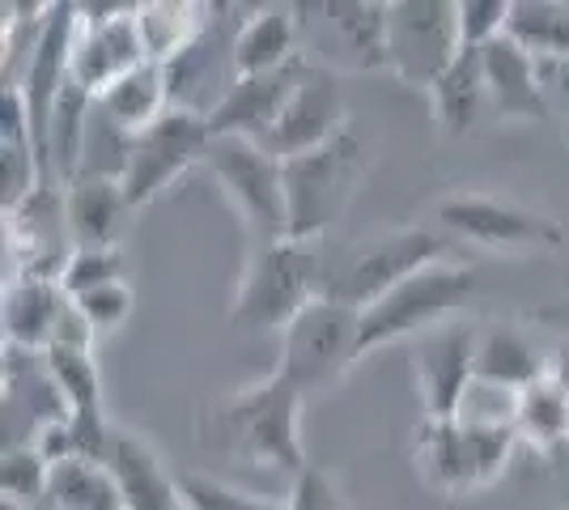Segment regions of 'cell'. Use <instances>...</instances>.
<instances>
[{
    "label": "cell",
    "instance_id": "6da1fadb",
    "mask_svg": "<svg viewBox=\"0 0 569 510\" xmlns=\"http://www.w3.org/2000/svg\"><path fill=\"white\" fill-rule=\"evenodd\" d=\"M302 404L307 396L281 370H272L260 383L209 400L196 413V442L226 460L281 468L289 477H302L310 468L307 447H302Z\"/></svg>",
    "mask_w": 569,
    "mask_h": 510
},
{
    "label": "cell",
    "instance_id": "7a4b0ae2",
    "mask_svg": "<svg viewBox=\"0 0 569 510\" xmlns=\"http://www.w3.org/2000/svg\"><path fill=\"white\" fill-rule=\"evenodd\" d=\"M323 239H251L230 323L238 332H284L315 298H323Z\"/></svg>",
    "mask_w": 569,
    "mask_h": 510
},
{
    "label": "cell",
    "instance_id": "3957f363",
    "mask_svg": "<svg viewBox=\"0 0 569 510\" xmlns=\"http://www.w3.org/2000/svg\"><path fill=\"white\" fill-rule=\"evenodd\" d=\"M451 260V243L426 226H396L382 234H366L353 243H328L323 260V298L345 302L353 311L375 307L382 293L403 286L421 268Z\"/></svg>",
    "mask_w": 569,
    "mask_h": 510
},
{
    "label": "cell",
    "instance_id": "277c9868",
    "mask_svg": "<svg viewBox=\"0 0 569 510\" xmlns=\"http://www.w3.org/2000/svg\"><path fill=\"white\" fill-rule=\"evenodd\" d=\"M370 174V146L357 128L336 141L298 153L284 162V200H289V239H323L349 213Z\"/></svg>",
    "mask_w": 569,
    "mask_h": 510
},
{
    "label": "cell",
    "instance_id": "5b68a950",
    "mask_svg": "<svg viewBox=\"0 0 569 510\" xmlns=\"http://www.w3.org/2000/svg\"><path fill=\"white\" fill-rule=\"evenodd\" d=\"M480 272L459 260H438L408 277L403 286L382 293L375 307L361 311V349L375 353L403 337H426L433 328L451 323L476 293Z\"/></svg>",
    "mask_w": 569,
    "mask_h": 510
},
{
    "label": "cell",
    "instance_id": "8992f818",
    "mask_svg": "<svg viewBox=\"0 0 569 510\" xmlns=\"http://www.w3.org/2000/svg\"><path fill=\"white\" fill-rule=\"evenodd\" d=\"M361 358H366L361 311L332 302V298H315L281 332V366L277 370L310 400V396L340 388Z\"/></svg>",
    "mask_w": 569,
    "mask_h": 510
},
{
    "label": "cell",
    "instance_id": "52a82bcc",
    "mask_svg": "<svg viewBox=\"0 0 569 510\" xmlns=\"http://www.w3.org/2000/svg\"><path fill=\"white\" fill-rule=\"evenodd\" d=\"M302 60L323 73L387 69V4L370 0H319L298 4Z\"/></svg>",
    "mask_w": 569,
    "mask_h": 510
},
{
    "label": "cell",
    "instance_id": "ba28073f",
    "mask_svg": "<svg viewBox=\"0 0 569 510\" xmlns=\"http://www.w3.org/2000/svg\"><path fill=\"white\" fill-rule=\"evenodd\" d=\"M204 167L221 183L226 200L247 221L251 239H289V200H284V162L260 141L213 137L204 149Z\"/></svg>",
    "mask_w": 569,
    "mask_h": 510
},
{
    "label": "cell",
    "instance_id": "9c48e42d",
    "mask_svg": "<svg viewBox=\"0 0 569 510\" xmlns=\"http://www.w3.org/2000/svg\"><path fill=\"white\" fill-rule=\"evenodd\" d=\"M463 51L459 0H391L387 4V69L408 86H433Z\"/></svg>",
    "mask_w": 569,
    "mask_h": 510
},
{
    "label": "cell",
    "instance_id": "30bf717a",
    "mask_svg": "<svg viewBox=\"0 0 569 510\" xmlns=\"http://www.w3.org/2000/svg\"><path fill=\"white\" fill-rule=\"evenodd\" d=\"M209 141H213V132H209L204 116L170 107L162 120L149 123L141 137H132L128 167H123V179H119L128 204L141 209L149 200H158L179 174H188L196 162H204Z\"/></svg>",
    "mask_w": 569,
    "mask_h": 510
},
{
    "label": "cell",
    "instance_id": "8fae6325",
    "mask_svg": "<svg viewBox=\"0 0 569 510\" xmlns=\"http://www.w3.org/2000/svg\"><path fill=\"white\" fill-rule=\"evenodd\" d=\"M433 218L442 230L485 251H552L566 239L552 218L493 192H455L433 204Z\"/></svg>",
    "mask_w": 569,
    "mask_h": 510
},
{
    "label": "cell",
    "instance_id": "7c38bea8",
    "mask_svg": "<svg viewBox=\"0 0 569 510\" xmlns=\"http://www.w3.org/2000/svg\"><path fill=\"white\" fill-rule=\"evenodd\" d=\"M81 34L72 51V81L90 94H102L119 77L149 64L137 30V4H77Z\"/></svg>",
    "mask_w": 569,
    "mask_h": 510
},
{
    "label": "cell",
    "instance_id": "4fadbf2b",
    "mask_svg": "<svg viewBox=\"0 0 569 510\" xmlns=\"http://www.w3.org/2000/svg\"><path fill=\"white\" fill-rule=\"evenodd\" d=\"M476 344L480 332L463 319H451L442 328H433L412 344V379L421 391V409L426 421H447L459 417L468 391L476 383Z\"/></svg>",
    "mask_w": 569,
    "mask_h": 510
},
{
    "label": "cell",
    "instance_id": "5bb4252c",
    "mask_svg": "<svg viewBox=\"0 0 569 510\" xmlns=\"http://www.w3.org/2000/svg\"><path fill=\"white\" fill-rule=\"evenodd\" d=\"M345 128H353V123H349V102L340 94L336 77L307 64V77H302L298 94L289 98L281 123L272 128V137L263 141V149H268L272 158L289 162V158H298V153H310V149L336 141Z\"/></svg>",
    "mask_w": 569,
    "mask_h": 510
},
{
    "label": "cell",
    "instance_id": "9a60e30c",
    "mask_svg": "<svg viewBox=\"0 0 569 510\" xmlns=\"http://www.w3.org/2000/svg\"><path fill=\"white\" fill-rule=\"evenodd\" d=\"M307 77V60H293L277 73L260 77H238L230 86V94L221 98L209 116V132L213 137H247V141H268L272 128L281 123L289 98L298 94Z\"/></svg>",
    "mask_w": 569,
    "mask_h": 510
},
{
    "label": "cell",
    "instance_id": "2e32d148",
    "mask_svg": "<svg viewBox=\"0 0 569 510\" xmlns=\"http://www.w3.org/2000/svg\"><path fill=\"white\" fill-rule=\"evenodd\" d=\"M485 56V86H489V111L493 120H552V102L540 81V60L527 56L515 39H493Z\"/></svg>",
    "mask_w": 569,
    "mask_h": 510
},
{
    "label": "cell",
    "instance_id": "e0dca14e",
    "mask_svg": "<svg viewBox=\"0 0 569 510\" xmlns=\"http://www.w3.org/2000/svg\"><path fill=\"white\" fill-rule=\"evenodd\" d=\"M107 468L123 493V510H183L179 477H170L162 456L132 430H116Z\"/></svg>",
    "mask_w": 569,
    "mask_h": 510
},
{
    "label": "cell",
    "instance_id": "ac0fdd59",
    "mask_svg": "<svg viewBox=\"0 0 569 510\" xmlns=\"http://www.w3.org/2000/svg\"><path fill=\"white\" fill-rule=\"evenodd\" d=\"M302 60V30L298 4H263L251 18H242L234 34V73L260 77L277 73L284 64Z\"/></svg>",
    "mask_w": 569,
    "mask_h": 510
},
{
    "label": "cell",
    "instance_id": "d6986e66",
    "mask_svg": "<svg viewBox=\"0 0 569 510\" xmlns=\"http://www.w3.org/2000/svg\"><path fill=\"white\" fill-rule=\"evenodd\" d=\"M69 307V293L51 277H13L4 290V344L43 353L56 337V323Z\"/></svg>",
    "mask_w": 569,
    "mask_h": 510
},
{
    "label": "cell",
    "instance_id": "ffe728a7",
    "mask_svg": "<svg viewBox=\"0 0 569 510\" xmlns=\"http://www.w3.org/2000/svg\"><path fill=\"white\" fill-rule=\"evenodd\" d=\"M64 213H69V230L77 247H119L132 204L119 188V179L81 174L64 188Z\"/></svg>",
    "mask_w": 569,
    "mask_h": 510
},
{
    "label": "cell",
    "instance_id": "44dd1931",
    "mask_svg": "<svg viewBox=\"0 0 569 510\" xmlns=\"http://www.w3.org/2000/svg\"><path fill=\"white\" fill-rule=\"evenodd\" d=\"M480 51H459L451 69L429 86L433 120H438V128L447 137H463L480 120H493V111H489V86H485V56Z\"/></svg>",
    "mask_w": 569,
    "mask_h": 510
},
{
    "label": "cell",
    "instance_id": "7402d4cb",
    "mask_svg": "<svg viewBox=\"0 0 569 510\" xmlns=\"http://www.w3.org/2000/svg\"><path fill=\"white\" fill-rule=\"evenodd\" d=\"M545 374L548 362L536 353V344L522 337L519 328L493 323V328L480 332V344H476V383L519 396L522 388H531Z\"/></svg>",
    "mask_w": 569,
    "mask_h": 510
},
{
    "label": "cell",
    "instance_id": "603a6c76",
    "mask_svg": "<svg viewBox=\"0 0 569 510\" xmlns=\"http://www.w3.org/2000/svg\"><path fill=\"white\" fill-rule=\"evenodd\" d=\"M417 468H421V481L433 493H442V498L476 493L468 434H463V421L459 417L426 421L421 426V434H417Z\"/></svg>",
    "mask_w": 569,
    "mask_h": 510
},
{
    "label": "cell",
    "instance_id": "cb8c5ba5",
    "mask_svg": "<svg viewBox=\"0 0 569 510\" xmlns=\"http://www.w3.org/2000/svg\"><path fill=\"white\" fill-rule=\"evenodd\" d=\"M213 22V9L209 4H191V0H149L137 4V30H141V43L149 64H162L179 60L183 51L209 30Z\"/></svg>",
    "mask_w": 569,
    "mask_h": 510
},
{
    "label": "cell",
    "instance_id": "d4e9b609",
    "mask_svg": "<svg viewBox=\"0 0 569 510\" xmlns=\"http://www.w3.org/2000/svg\"><path fill=\"white\" fill-rule=\"evenodd\" d=\"M98 111L116 128H123L128 137H141L149 123H158L170 111L167 69L162 64H141L128 77H119L116 86H107L98 94Z\"/></svg>",
    "mask_w": 569,
    "mask_h": 510
},
{
    "label": "cell",
    "instance_id": "484cf974",
    "mask_svg": "<svg viewBox=\"0 0 569 510\" xmlns=\"http://www.w3.org/2000/svg\"><path fill=\"white\" fill-rule=\"evenodd\" d=\"M39 510H123V493L107 463L72 456V460L51 463L48 498Z\"/></svg>",
    "mask_w": 569,
    "mask_h": 510
},
{
    "label": "cell",
    "instance_id": "4316f807",
    "mask_svg": "<svg viewBox=\"0 0 569 510\" xmlns=\"http://www.w3.org/2000/svg\"><path fill=\"white\" fill-rule=\"evenodd\" d=\"M515 434L531 451H552L569 438V391L545 374L515 400Z\"/></svg>",
    "mask_w": 569,
    "mask_h": 510
},
{
    "label": "cell",
    "instance_id": "83f0119b",
    "mask_svg": "<svg viewBox=\"0 0 569 510\" xmlns=\"http://www.w3.org/2000/svg\"><path fill=\"white\" fill-rule=\"evenodd\" d=\"M506 39L536 60H569V0H515Z\"/></svg>",
    "mask_w": 569,
    "mask_h": 510
},
{
    "label": "cell",
    "instance_id": "f1b7e54d",
    "mask_svg": "<svg viewBox=\"0 0 569 510\" xmlns=\"http://www.w3.org/2000/svg\"><path fill=\"white\" fill-rule=\"evenodd\" d=\"M43 362H48L56 391L69 404V417L102 413V379H98V366L90 353H81V349H43Z\"/></svg>",
    "mask_w": 569,
    "mask_h": 510
},
{
    "label": "cell",
    "instance_id": "f546056e",
    "mask_svg": "<svg viewBox=\"0 0 569 510\" xmlns=\"http://www.w3.org/2000/svg\"><path fill=\"white\" fill-rule=\"evenodd\" d=\"M179 493H183L188 510H289V498L284 502L260 498V493L226 486L209 472H179Z\"/></svg>",
    "mask_w": 569,
    "mask_h": 510
},
{
    "label": "cell",
    "instance_id": "4dcf8cb0",
    "mask_svg": "<svg viewBox=\"0 0 569 510\" xmlns=\"http://www.w3.org/2000/svg\"><path fill=\"white\" fill-rule=\"evenodd\" d=\"M48 477H51V463L43 460L34 447H9V451H4V468H0L4 502L39 510L43 498H48Z\"/></svg>",
    "mask_w": 569,
    "mask_h": 510
},
{
    "label": "cell",
    "instance_id": "1f68e13d",
    "mask_svg": "<svg viewBox=\"0 0 569 510\" xmlns=\"http://www.w3.org/2000/svg\"><path fill=\"white\" fill-rule=\"evenodd\" d=\"M116 281H123V251L119 247H77L64 272H60V290L69 298L116 286Z\"/></svg>",
    "mask_w": 569,
    "mask_h": 510
},
{
    "label": "cell",
    "instance_id": "d6a6232c",
    "mask_svg": "<svg viewBox=\"0 0 569 510\" xmlns=\"http://www.w3.org/2000/svg\"><path fill=\"white\" fill-rule=\"evenodd\" d=\"M515 0H459V43L463 51L489 48L493 39L506 34Z\"/></svg>",
    "mask_w": 569,
    "mask_h": 510
},
{
    "label": "cell",
    "instance_id": "836d02e7",
    "mask_svg": "<svg viewBox=\"0 0 569 510\" xmlns=\"http://www.w3.org/2000/svg\"><path fill=\"white\" fill-rule=\"evenodd\" d=\"M289 510H353L345 486L336 481L328 468L310 463L302 477H293V489H289Z\"/></svg>",
    "mask_w": 569,
    "mask_h": 510
},
{
    "label": "cell",
    "instance_id": "e575fe53",
    "mask_svg": "<svg viewBox=\"0 0 569 510\" xmlns=\"http://www.w3.org/2000/svg\"><path fill=\"white\" fill-rule=\"evenodd\" d=\"M72 302L81 307V316L94 323V332L128 323L132 307H137V298H132V286H128V281H116V286H102V290L81 293V298H72Z\"/></svg>",
    "mask_w": 569,
    "mask_h": 510
},
{
    "label": "cell",
    "instance_id": "d590c367",
    "mask_svg": "<svg viewBox=\"0 0 569 510\" xmlns=\"http://www.w3.org/2000/svg\"><path fill=\"white\" fill-rule=\"evenodd\" d=\"M540 81L552 107L569 111V60H540Z\"/></svg>",
    "mask_w": 569,
    "mask_h": 510
},
{
    "label": "cell",
    "instance_id": "8d00e7d4",
    "mask_svg": "<svg viewBox=\"0 0 569 510\" xmlns=\"http://www.w3.org/2000/svg\"><path fill=\"white\" fill-rule=\"evenodd\" d=\"M548 374H552V379H557V383H561V388L569 391V337L561 340L557 349H552V362H548Z\"/></svg>",
    "mask_w": 569,
    "mask_h": 510
},
{
    "label": "cell",
    "instance_id": "74e56055",
    "mask_svg": "<svg viewBox=\"0 0 569 510\" xmlns=\"http://www.w3.org/2000/svg\"><path fill=\"white\" fill-rule=\"evenodd\" d=\"M183 510H188V507H183Z\"/></svg>",
    "mask_w": 569,
    "mask_h": 510
}]
</instances>
